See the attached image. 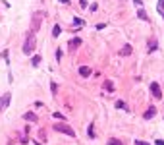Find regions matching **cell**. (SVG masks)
Masks as SVG:
<instances>
[{
	"mask_svg": "<svg viewBox=\"0 0 164 145\" xmlns=\"http://www.w3.org/2000/svg\"><path fill=\"white\" fill-rule=\"evenodd\" d=\"M156 12L162 15V19H164V0H158V4H156Z\"/></svg>",
	"mask_w": 164,
	"mask_h": 145,
	"instance_id": "obj_11",
	"label": "cell"
},
{
	"mask_svg": "<svg viewBox=\"0 0 164 145\" xmlns=\"http://www.w3.org/2000/svg\"><path fill=\"white\" fill-rule=\"evenodd\" d=\"M104 87H106L108 91H114V83H112V81H104Z\"/></svg>",
	"mask_w": 164,
	"mask_h": 145,
	"instance_id": "obj_17",
	"label": "cell"
},
{
	"mask_svg": "<svg viewBox=\"0 0 164 145\" xmlns=\"http://www.w3.org/2000/svg\"><path fill=\"white\" fill-rule=\"evenodd\" d=\"M35 46H37V39H35V33H31L27 41H25V45H23V52L25 54H31L35 50Z\"/></svg>",
	"mask_w": 164,
	"mask_h": 145,
	"instance_id": "obj_2",
	"label": "cell"
},
{
	"mask_svg": "<svg viewBox=\"0 0 164 145\" xmlns=\"http://www.w3.org/2000/svg\"><path fill=\"white\" fill-rule=\"evenodd\" d=\"M31 64H33V66H35V68H37V66H39V64H41V56H39V54H35V56H33V58H31Z\"/></svg>",
	"mask_w": 164,
	"mask_h": 145,
	"instance_id": "obj_12",
	"label": "cell"
},
{
	"mask_svg": "<svg viewBox=\"0 0 164 145\" xmlns=\"http://www.w3.org/2000/svg\"><path fill=\"white\" fill-rule=\"evenodd\" d=\"M137 15H139V19H143V22H149V15H147V12L143 8L137 10Z\"/></svg>",
	"mask_w": 164,
	"mask_h": 145,
	"instance_id": "obj_9",
	"label": "cell"
},
{
	"mask_svg": "<svg viewBox=\"0 0 164 145\" xmlns=\"http://www.w3.org/2000/svg\"><path fill=\"white\" fill-rule=\"evenodd\" d=\"M83 23H85V22H83V19H77V18H75V19H73V25H77V27H81V25H83Z\"/></svg>",
	"mask_w": 164,
	"mask_h": 145,
	"instance_id": "obj_20",
	"label": "cell"
},
{
	"mask_svg": "<svg viewBox=\"0 0 164 145\" xmlns=\"http://www.w3.org/2000/svg\"><path fill=\"white\" fill-rule=\"evenodd\" d=\"M10 99H12V93H4L2 97H0V112L6 110L8 105H10Z\"/></svg>",
	"mask_w": 164,
	"mask_h": 145,
	"instance_id": "obj_4",
	"label": "cell"
},
{
	"mask_svg": "<svg viewBox=\"0 0 164 145\" xmlns=\"http://www.w3.org/2000/svg\"><path fill=\"white\" fill-rule=\"evenodd\" d=\"M155 114H156V108H155V106H151V108H147V110H145L143 118H145V120H151V118L155 116Z\"/></svg>",
	"mask_w": 164,
	"mask_h": 145,
	"instance_id": "obj_6",
	"label": "cell"
},
{
	"mask_svg": "<svg viewBox=\"0 0 164 145\" xmlns=\"http://www.w3.org/2000/svg\"><path fill=\"white\" fill-rule=\"evenodd\" d=\"M151 93H152V97H155V99H160V97H162V93H160V85H158L156 81H152V83H151Z\"/></svg>",
	"mask_w": 164,
	"mask_h": 145,
	"instance_id": "obj_5",
	"label": "cell"
},
{
	"mask_svg": "<svg viewBox=\"0 0 164 145\" xmlns=\"http://www.w3.org/2000/svg\"><path fill=\"white\" fill-rule=\"evenodd\" d=\"M91 74L93 72H91V68H87V66H81V68H79V76L81 77H89Z\"/></svg>",
	"mask_w": 164,
	"mask_h": 145,
	"instance_id": "obj_7",
	"label": "cell"
},
{
	"mask_svg": "<svg viewBox=\"0 0 164 145\" xmlns=\"http://www.w3.org/2000/svg\"><path fill=\"white\" fill-rule=\"evenodd\" d=\"M133 2H135L137 8H143V0H133Z\"/></svg>",
	"mask_w": 164,
	"mask_h": 145,
	"instance_id": "obj_22",
	"label": "cell"
},
{
	"mask_svg": "<svg viewBox=\"0 0 164 145\" xmlns=\"http://www.w3.org/2000/svg\"><path fill=\"white\" fill-rule=\"evenodd\" d=\"M156 145H164V141H160V139H158V141H156Z\"/></svg>",
	"mask_w": 164,
	"mask_h": 145,
	"instance_id": "obj_24",
	"label": "cell"
},
{
	"mask_svg": "<svg viewBox=\"0 0 164 145\" xmlns=\"http://www.w3.org/2000/svg\"><path fill=\"white\" fill-rule=\"evenodd\" d=\"M116 108H120V110H128V105H126L124 101H118V103H116Z\"/></svg>",
	"mask_w": 164,
	"mask_h": 145,
	"instance_id": "obj_14",
	"label": "cell"
},
{
	"mask_svg": "<svg viewBox=\"0 0 164 145\" xmlns=\"http://www.w3.org/2000/svg\"><path fill=\"white\" fill-rule=\"evenodd\" d=\"M79 45H81V39H79V37L70 41V46H72V49H75V46H79Z\"/></svg>",
	"mask_w": 164,
	"mask_h": 145,
	"instance_id": "obj_13",
	"label": "cell"
},
{
	"mask_svg": "<svg viewBox=\"0 0 164 145\" xmlns=\"http://www.w3.org/2000/svg\"><path fill=\"white\" fill-rule=\"evenodd\" d=\"M87 132H89V137L95 139V128H93V126H89V130H87Z\"/></svg>",
	"mask_w": 164,
	"mask_h": 145,
	"instance_id": "obj_19",
	"label": "cell"
},
{
	"mask_svg": "<svg viewBox=\"0 0 164 145\" xmlns=\"http://www.w3.org/2000/svg\"><path fill=\"white\" fill-rule=\"evenodd\" d=\"M131 50H133V49H131V46H129V45H126V46H124V49H122V50H120V56H129V54H131Z\"/></svg>",
	"mask_w": 164,
	"mask_h": 145,
	"instance_id": "obj_10",
	"label": "cell"
},
{
	"mask_svg": "<svg viewBox=\"0 0 164 145\" xmlns=\"http://www.w3.org/2000/svg\"><path fill=\"white\" fill-rule=\"evenodd\" d=\"M54 130L60 132V133H66V136H70V137H75V132H73L68 124H62V122L60 124H54Z\"/></svg>",
	"mask_w": 164,
	"mask_h": 145,
	"instance_id": "obj_3",
	"label": "cell"
},
{
	"mask_svg": "<svg viewBox=\"0 0 164 145\" xmlns=\"http://www.w3.org/2000/svg\"><path fill=\"white\" fill-rule=\"evenodd\" d=\"M135 145H149V143H145V141H141V139H137V141H135Z\"/></svg>",
	"mask_w": 164,
	"mask_h": 145,
	"instance_id": "obj_23",
	"label": "cell"
},
{
	"mask_svg": "<svg viewBox=\"0 0 164 145\" xmlns=\"http://www.w3.org/2000/svg\"><path fill=\"white\" fill-rule=\"evenodd\" d=\"M108 145H124L120 139H108Z\"/></svg>",
	"mask_w": 164,
	"mask_h": 145,
	"instance_id": "obj_18",
	"label": "cell"
},
{
	"mask_svg": "<svg viewBox=\"0 0 164 145\" xmlns=\"http://www.w3.org/2000/svg\"><path fill=\"white\" fill-rule=\"evenodd\" d=\"M60 35V25H54V29H52V37H58Z\"/></svg>",
	"mask_w": 164,
	"mask_h": 145,
	"instance_id": "obj_16",
	"label": "cell"
},
{
	"mask_svg": "<svg viewBox=\"0 0 164 145\" xmlns=\"http://www.w3.org/2000/svg\"><path fill=\"white\" fill-rule=\"evenodd\" d=\"M23 118H25L27 122H37V120H39L35 112H25V114H23Z\"/></svg>",
	"mask_w": 164,
	"mask_h": 145,
	"instance_id": "obj_8",
	"label": "cell"
},
{
	"mask_svg": "<svg viewBox=\"0 0 164 145\" xmlns=\"http://www.w3.org/2000/svg\"><path fill=\"white\" fill-rule=\"evenodd\" d=\"M43 18H45V12H35L31 15V33H37V31H39Z\"/></svg>",
	"mask_w": 164,
	"mask_h": 145,
	"instance_id": "obj_1",
	"label": "cell"
},
{
	"mask_svg": "<svg viewBox=\"0 0 164 145\" xmlns=\"http://www.w3.org/2000/svg\"><path fill=\"white\" fill-rule=\"evenodd\" d=\"M54 118H56V120H64V116H62V112H54Z\"/></svg>",
	"mask_w": 164,
	"mask_h": 145,
	"instance_id": "obj_21",
	"label": "cell"
},
{
	"mask_svg": "<svg viewBox=\"0 0 164 145\" xmlns=\"http://www.w3.org/2000/svg\"><path fill=\"white\" fill-rule=\"evenodd\" d=\"M156 46H158L156 41H149V50H151V52H152V50H156Z\"/></svg>",
	"mask_w": 164,
	"mask_h": 145,
	"instance_id": "obj_15",
	"label": "cell"
}]
</instances>
